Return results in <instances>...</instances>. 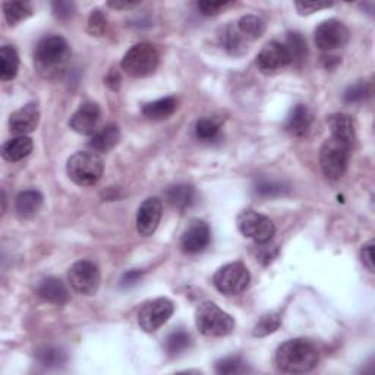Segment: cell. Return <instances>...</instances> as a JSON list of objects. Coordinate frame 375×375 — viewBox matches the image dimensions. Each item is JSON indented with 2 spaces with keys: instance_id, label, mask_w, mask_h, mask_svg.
I'll list each match as a JSON object with an SVG mask.
<instances>
[{
  "instance_id": "6da1fadb",
  "label": "cell",
  "mask_w": 375,
  "mask_h": 375,
  "mask_svg": "<svg viewBox=\"0 0 375 375\" xmlns=\"http://www.w3.org/2000/svg\"><path fill=\"white\" fill-rule=\"evenodd\" d=\"M70 47L60 36H48L38 41L34 52L36 70L46 80H59L70 62Z\"/></svg>"
},
{
  "instance_id": "7a4b0ae2",
  "label": "cell",
  "mask_w": 375,
  "mask_h": 375,
  "mask_svg": "<svg viewBox=\"0 0 375 375\" xmlns=\"http://www.w3.org/2000/svg\"><path fill=\"white\" fill-rule=\"evenodd\" d=\"M319 355L314 343L305 339H292L282 343L274 361L280 371L287 374H305L318 364Z\"/></svg>"
},
{
  "instance_id": "3957f363",
  "label": "cell",
  "mask_w": 375,
  "mask_h": 375,
  "mask_svg": "<svg viewBox=\"0 0 375 375\" xmlns=\"http://www.w3.org/2000/svg\"><path fill=\"white\" fill-rule=\"evenodd\" d=\"M105 163L94 152H78L66 163V173L72 182L80 186H93L103 176Z\"/></svg>"
},
{
  "instance_id": "277c9868",
  "label": "cell",
  "mask_w": 375,
  "mask_h": 375,
  "mask_svg": "<svg viewBox=\"0 0 375 375\" xmlns=\"http://www.w3.org/2000/svg\"><path fill=\"white\" fill-rule=\"evenodd\" d=\"M195 324L199 333L207 337H224L235 329V319L210 301L198 305L195 311Z\"/></svg>"
},
{
  "instance_id": "5b68a950",
  "label": "cell",
  "mask_w": 375,
  "mask_h": 375,
  "mask_svg": "<svg viewBox=\"0 0 375 375\" xmlns=\"http://www.w3.org/2000/svg\"><path fill=\"white\" fill-rule=\"evenodd\" d=\"M159 59V52L153 44L139 43L128 50L120 65L130 77L144 78L157 69Z\"/></svg>"
},
{
  "instance_id": "8992f818",
  "label": "cell",
  "mask_w": 375,
  "mask_h": 375,
  "mask_svg": "<svg viewBox=\"0 0 375 375\" xmlns=\"http://www.w3.org/2000/svg\"><path fill=\"white\" fill-rule=\"evenodd\" d=\"M351 145H347L333 137L324 141L319 149V164L322 173L332 181L340 179L346 173Z\"/></svg>"
},
{
  "instance_id": "52a82bcc",
  "label": "cell",
  "mask_w": 375,
  "mask_h": 375,
  "mask_svg": "<svg viewBox=\"0 0 375 375\" xmlns=\"http://www.w3.org/2000/svg\"><path fill=\"white\" fill-rule=\"evenodd\" d=\"M238 229L245 238L253 239L257 245L268 243L276 235V226L264 214L254 210H245L238 216Z\"/></svg>"
},
{
  "instance_id": "ba28073f",
  "label": "cell",
  "mask_w": 375,
  "mask_h": 375,
  "mask_svg": "<svg viewBox=\"0 0 375 375\" xmlns=\"http://www.w3.org/2000/svg\"><path fill=\"white\" fill-rule=\"evenodd\" d=\"M249 282H251V274L246 265L239 261L220 267L213 278L216 289L224 295L242 293L249 286Z\"/></svg>"
},
{
  "instance_id": "9c48e42d",
  "label": "cell",
  "mask_w": 375,
  "mask_h": 375,
  "mask_svg": "<svg viewBox=\"0 0 375 375\" xmlns=\"http://www.w3.org/2000/svg\"><path fill=\"white\" fill-rule=\"evenodd\" d=\"M100 280L102 278H100L98 267L87 260L77 261L68 271V282L72 290L84 296L95 295L100 287Z\"/></svg>"
},
{
  "instance_id": "30bf717a",
  "label": "cell",
  "mask_w": 375,
  "mask_h": 375,
  "mask_svg": "<svg viewBox=\"0 0 375 375\" xmlns=\"http://www.w3.org/2000/svg\"><path fill=\"white\" fill-rule=\"evenodd\" d=\"M174 312V305L167 297H157L153 301L145 302L138 312L139 327L147 332L153 333L169 321Z\"/></svg>"
},
{
  "instance_id": "8fae6325",
  "label": "cell",
  "mask_w": 375,
  "mask_h": 375,
  "mask_svg": "<svg viewBox=\"0 0 375 375\" xmlns=\"http://www.w3.org/2000/svg\"><path fill=\"white\" fill-rule=\"evenodd\" d=\"M349 30L346 25L337 19H329L319 23L315 33V44L322 52H333V50L342 48L349 41Z\"/></svg>"
},
{
  "instance_id": "7c38bea8",
  "label": "cell",
  "mask_w": 375,
  "mask_h": 375,
  "mask_svg": "<svg viewBox=\"0 0 375 375\" xmlns=\"http://www.w3.org/2000/svg\"><path fill=\"white\" fill-rule=\"evenodd\" d=\"M290 65L285 44L279 41L267 43L257 56V66L265 75H273Z\"/></svg>"
},
{
  "instance_id": "4fadbf2b",
  "label": "cell",
  "mask_w": 375,
  "mask_h": 375,
  "mask_svg": "<svg viewBox=\"0 0 375 375\" xmlns=\"http://www.w3.org/2000/svg\"><path fill=\"white\" fill-rule=\"evenodd\" d=\"M163 204L159 198H147L137 213V231L142 236H152L160 224Z\"/></svg>"
},
{
  "instance_id": "5bb4252c",
  "label": "cell",
  "mask_w": 375,
  "mask_h": 375,
  "mask_svg": "<svg viewBox=\"0 0 375 375\" xmlns=\"http://www.w3.org/2000/svg\"><path fill=\"white\" fill-rule=\"evenodd\" d=\"M210 238L208 224L203 220H192L182 235L181 246L186 254H198L208 246Z\"/></svg>"
},
{
  "instance_id": "9a60e30c",
  "label": "cell",
  "mask_w": 375,
  "mask_h": 375,
  "mask_svg": "<svg viewBox=\"0 0 375 375\" xmlns=\"http://www.w3.org/2000/svg\"><path fill=\"white\" fill-rule=\"evenodd\" d=\"M100 107L95 103H84L69 119V127L77 134L94 135L97 132V125L100 120Z\"/></svg>"
},
{
  "instance_id": "2e32d148",
  "label": "cell",
  "mask_w": 375,
  "mask_h": 375,
  "mask_svg": "<svg viewBox=\"0 0 375 375\" xmlns=\"http://www.w3.org/2000/svg\"><path fill=\"white\" fill-rule=\"evenodd\" d=\"M40 122V110L36 103H28L15 110L9 116V128L14 134L25 135L37 130Z\"/></svg>"
},
{
  "instance_id": "e0dca14e",
  "label": "cell",
  "mask_w": 375,
  "mask_h": 375,
  "mask_svg": "<svg viewBox=\"0 0 375 375\" xmlns=\"http://www.w3.org/2000/svg\"><path fill=\"white\" fill-rule=\"evenodd\" d=\"M312 125V113L305 105H296L285 123L286 131L297 138L307 137Z\"/></svg>"
},
{
  "instance_id": "ac0fdd59",
  "label": "cell",
  "mask_w": 375,
  "mask_h": 375,
  "mask_svg": "<svg viewBox=\"0 0 375 375\" xmlns=\"http://www.w3.org/2000/svg\"><path fill=\"white\" fill-rule=\"evenodd\" d=\"M327 123L333 138L352 147L356 138V132H355V122L351 116L343 113H334L327 117Z\"/></svg>"
},
{
  "instance_id": "d6986e66",
  "label": "cell",
  "mask_w": 375,
  "mask_h": 375,
  "mask_svg": "<svg viewBox=\"0 0 375 375\" xmlns=\"http://www.w3.org/2000/svg\"><path fill=\"white\" fill-rule=\"evenodd\" d=\"M120 139V130L116 123H109L105 128L97 131L88 141V147L94 153H109Z\"/></svg>"
},
{
  "instance_id": "ffe728a7",
  "label": "cell",
  "mask_w": 375,
  "mask_h": 375,
  "mask_svg": "<svg viewBox=\"0 0 375 375\" xmlns=\"http://www.w3.org/2000/svg\"><path fill=\"white\" fill-rule=\"evenodd\" d=\"M37 295L43 297L44 301L52 302L56 305H63L68 302L69 293L66 286L60 279L47 278L37 286Z\"/></svg>"
},
{
  "instance_id": "44dd1931",
  "label": "cell",
  "mask_w": 375,
  "mask_h": 375,
  "mask_svg": "<svg viewBox=\"0 0 375 375\" xmlns=\"http://www.w3.org/2000/svg\"><path fill=\"white\" fill-rule=\"evenodd\" d=\"M218 41L224 47V50H228L231 55L239 56V55L246 52L249 40H246L242 36V33L238 28V25L229 23V25H226V27L220 30Z\"/></svg>"
},
{
  "instance_id": "7402d4cb",
  "label": "cell",
  "mask_w": 375,
  "mask_h": 375,
  "mask_svg": "<svg viewBox=\"0 0 375 375\" xmlns=\"http://www.w3.org/2000/svg\"><path fill=\"white\" fill-rule=\"evenodd\" d=\"M43 206V195L36 189L23 191L16 196L15 210L21 218L34 217Z\"/></svg>"
},
{
  "instance_id": "603a6c76",
  "label": "cell",
  "mask_w": 375,
  "mask_h": 375,
  "mask_svg": "<svg viewBox=\"0 0 375 375\" xmlns=\"http://www.w3.org/2000/svg\"><path fill=\"white\" fill-rule=\"evenodd\" d=\"M33 148H34V144L30 137L19 135L4 144L2 156L8 162H19L25 157H28L33 152Z\"/></svg>"
},
{
  "instance_id": "cb8c5ba5",
  "label": "cell",
  "mask_w": 375,
  "mask_h": 375,
  "mask_svg": "<svg viewBox=\"0 0 375 375\" xmlns=\"http://www.w3.org/2000/svg\"><path fill=\"white\" fill-rule=\"evenodd\" d=\"M285 47L290 59V65L295 68H301L308 58V44L302 34L289 33L286 37Z\"/></svg>"
},
{
  "instance_id": "d4e9b609",
  "label": "cell",
  "mask_w": 375,
  "mask_h": 375,
  "mask_svg": "<svg viewBox=\"0 0 375 375\" xmlns=\"http://www.w3.org/2000/svg\"><path fill=\"white\" fill-rule=\"evenodd\" d=\"M164 195L167 203L176 210H186L195 201V189L185 184L169 186Z\"/></svg>"
},
{
  "instance_id": "484cf974",
  "label": "cell",
  "mask_w": 375,
  "mask_h": 375,
  "mask_svg": "<svg viewBox=\"0 0 375 375\" xmlns=\"http://www.w3.org/2000/svg\"><path fill=\"white\" fill-rule=\"evenodd\" d=\"M178 109V102L174 97H164L156 102L147 103L142 107V115L152 120H163L171 116Z\"/></svg>"
},
{
  "instance_id": "4316f807",
  "label": "cell",
  "mask_w": 375,
  "mask_h": 375,
  "mask_svg": "<svg viewBox=\"0 0 375 375\" xmlns=\"http://www.w3.org/2000/svg\"><path fill=\"white\" fill-rule=\"evenodd\" d=\"M19 66V56L12 46L0 48V80L11 81L16 77Z\"/></svg>"
},
{
  "instance_id": "83f0119b",
  "label": "cell",
  "mask_w": 375,
  "mask_h": 375,
  "mask_svg": "<svg viewBox=\"0 0 375 375\" xmlns=\"http://www.w3.org/2000/svg\"><path fill=\"white\" fill-rule=\"evenodd\" d=\"M238 28L246 40L253 41L260 38L265 33V23L261 18L255 15H246L239 19Z\"/></svg>"
},
{
  "instance_id": "f1b7e54d",
  "label": "cell",
  "mask_w": 375,
  "mask_h": 375,
  "mask_svg": "<svg viewBox=\"0 0 375 375\" xmlns=\"http://www.w3.org/2000/svg\"><path fill=\"white\" fill-rule=\"evenodd\" d=\"M4 12L9 25H16L18 22L27 19L33 15V8L27 2H5Z\"/></svg>"
},
{
  "instance_id": "f546056e",
  "label": "cell",
  "mask_w": 375,
  "mask_h": 375,
  "mask_svg": "<svg viewBox=\"0 0 375 375\" xmlns=\"http://www.w3.org/2000/svg\"><path fill=\"white\" fill-rule=\"evenodd\" d=\"M220 120L216 117H203L195 125V135L201 141H213L220 132Z\"/></svg>"
},
{
  "instance_id": "4dcf8cb0",
  "label": "cell",
  "mask_w": 375,
  "mask_h": 375,
  "mask_svg": "<svg viewBox=\"0 0 375 375\" xmlns=\"http://www.w3.org/2000/svg\"><path fill=\"white\" fill-rule=\"evenodd\" d=\"M191 346V336L185 330H174L166 339V351L170 355H179Z\"/></svg>"
},
{
  "instance_id": "1f68e13d",
  "label": "cell",
  "mask_w": 375,
  "mask_h": 375,
  "mask_svg": "<svg viewBox=\"0 0 375 375\" xmlns=\"http://www.w3.org/2000/svg\"><path fill=\"white\" fill-rule=\"evenodd\" d=\"M280 324H282V317L279 312L267 314V315L261 317V319L255 324L253 334L255 337H265L274 332H278L280 327Z\"/></svg>"
},
{
  "instance_id": "d6a6232c",
  "label": "cell",
  "mask_w": 375,
  "mask_h": 375,
  "mask_svg": "<svg viewBox=\"0 0 375 375\" xmlns=\"http://www.w3.org/2000/svg\"><path fill=\"white\" fill-rule=\"evenodd\" d=\"M37 359L41 365L47 368H55L66 362V355L62 349L58 347H44L37 354Z\"/></svg>"
},
{
  "instance_id": "836d02e7",
  "label": "cell",
  "mask_w": 375,
  "mask_h": 375,
  "mask_svg": "<svg viewBox=\"0 0 375 375\" xmlns=\"http://www.w3.org/2000/svg\"><path fill=\"white\" fill-rule=\"evenodd\" d=\"M246 364L239 356H229L220 359L216 364V372L221 375H235V374H243L246 372Z\"/></svg>"
},
{
  "instance_id": "e575fe53",
  "label": "cell",
  "mask_w": 375,
  "mask_h": 375,
  "mask_svg": "<svg viewBox=\"0 0 375 375\" xmlns=\"http://www.w3.org/2000/svg\"><path fill=\"white\" fill-rule=\"evenodd\" d=\"M371 90H369V85L364 81L358 83V84H354L349 87L346 91H344V102L346 103H359L362 102V100H365L368 95H369Z\"/></svg>"
},
{
  "instance_id": "d590c367",
  "label": "cell",
  "mask_w": 375,
  "mask_h": 375,
  "mask_svg": "<svg viewBox=\"0 0 375 375\" xmlns=\"http://www.w3.org/2000/svg\"><path fill=\"white\" fill-rule=\"evenodd\" d=\"M106 16L102 11H93L91 15H90V19H88V33L94 37H102L106 31Z\"/></svg>"
},
{
  "instance_id": "8d00e7d4",
  "label": "cell",
  "mask_w": 375,
  "mask_h": 375,
  "mask_svg": "<svg viewBox=\"0 0 375 375\" xmlns=\"http://www.w3.org/2000/svg\"><path fill=\"white\" fill-rule=\"evenodd\" d=\"M287 186H285L280 182H274V181H261L257 184L255 186V192L258 195L263 196H278V195H283L285 192H287Z\"/></svg>"
},
{
  "instance_id": "74e56055",
  "label": "cell",
  "mask_w": 375,
  "mask_h": 375,
  "mask_svg": "<svg viewBox=\"0 0 375 375\" xmlns=\"http://www.w3.org/2000/svg\"><path fill=\"white\" fill-rule=\"evenodd\" d=\"M297 12L301 15H310L312 12L321 11V9H326L333 6V4H321V2H296L295 4Z\"/></svg>"
},
{
  "instance_id": "f35d334b",
  "label": "cell",
  "mask_w": 375,
  "mask_h": 375,
  "mask_svg": "<svg viewBox=\"0 0 375 375\" xmlns=\"http://www.w3.org/2000/svg\"><path fill=\"white\" fill-rule=\"evenodd\" d=\"M231 4L229 2H199L198 9L201 11L203 15H217L220 14L224 8H228Z\"/></svg>"
},
{
  "instance_id": "ab89813d",
  "label": "cell",
  "mask_w": 375,
  "mask_h": 375,
  "mask_svg": "<svg viewBox=\"0 0 375 375\" xmlns=\"http://www.w3.org/2000/svg\"><path fill=\"white\" fill-rule=\"evenodd\" d=\"M361 258H362L364 265L371 273H374V270H375V267H374V241H369L368 243L364 245L362 251H361Z\"/></svg>"
},
{
  "instance_id": "60d3db41",
  "label": "cell",
  "mask_w": 375,
  "mask_h": 375,
  "mask_svg": "<svg viewBox=\"0 0 375 375\" xmlns=\"http://www.w3.org/2000/svg\"><path fill=\"white\" fill-rule=\"evenodd\" d=\"M53 11L58 18H69L73 11V5L69 2H55L53 4Z\"/></svg>"
},
{
  "instance_id": "b9f144b4",
  "label": "cell",
  "mask_w": 375,
  "mask_h": 375,
  "mask_svg": "<svg viewBox=\"0 0 375 375\" xmlns=\"http://www.w3.org/2000/svg\"><path fill=\"white\" fill-rule=\"evenodd\" d=\"M139 278H141V271H137V270L130 271V273H127V274H125V276H123V279H122V286H123V287L132 286V285H135V283L139 280Z\"/></svg>"
},
{
  "instance_id": "7bdbcfd3",
  "label": "cell",
  "mask_w": 375,
  "mask_h": 375,
  "mask_svg": "<svg viewBox=\"0 0 375 375\" xmlns=\"http://www.w3.org/2000/svg\"><path fill=\"white\" fill-rule=\"evenodd\" d=\"M110 8L122 11V9H132L135 6H138V4H130V2H109L107 4Z\"/></svg>"
}]
</instances>
